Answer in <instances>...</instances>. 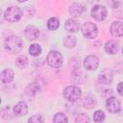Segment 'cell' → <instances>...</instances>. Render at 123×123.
<instances>
[{
	"label": "cell",
	"mask_w": 123,
	"mask_h": 123,
	"mask_svg": "<svg viewBox=\"0 0 123 123\" xmlns=\"http://www.w3.org/2000/svg\"><path fill=\"white\" fill-rule=\"evenodd\" d=\"M79 27H80V24L77 20L73 19V18H70V19H67L64 23V29L66 30V32L68 33H75L79 30Z\"/></svg>",
	"instance_id": "obj_14"
},
{
	"label": "cell",
	"mask_w": 123,
	"mask_h": 123,
	"mask_svg": "<svg viewBox=\"0 0 123 123\" xmlns=\"http://www.w3.org/2000/svg\"><path fill=\"white\" fill-rule=\"evenodd\" d=\"M108 15V12L105 6L103 5H95L91 9V16L97 20V21H102L104 20Z\"/></svg>",
	"instance_id": "obj_6"
},
{
	"label": "cell",
	"mask_w": 123,
	"mask_h": 123,
	"mask_svg": "<svg viewBox=\"0 0 123 123\" xmlns=\"http://www.w3.org/2000/svg\"><path fill=\"white\" fill-rule=\"evenodd\" d=\"M60 26V21L57 17H51L48 19L47 21V27L49 30H52V31H55L59 28Z\"/></svg>",
	"instance_id": "obj_19"
},
{
	"label": "cell",
	"mask_w": 123,
	"mask_h": 123,
	"mask_svg": "<svg viewBox=\"0 0 123 123\" xmlns=\"http://www.w3.org/2000/svg\"><path fill=\"white\" fill-rule=\"evenodd\" d=\"M85 7L80 4V3H73L70 5L69 7V13L74 16V17H77V16H80L84 12H85Z\"/></svg>",
	"instance_id": "obj_12"
},
{
	"label": "cell",
	"mask_w": 123,
	"mask_h": 123,
	"mask_svg": "<svg viewBox=\"0 0 123 123\" xmlns=\"http://www.w3.org/2000/svg\"><path fill=\"white\" fill-rule=\"evenodd\" d=\"M104 119H105V113L102 111H100V110H98V111H96L94 113H93V120L95 121V122H103L104 121Z\"/></svg>",
	"instance_id": "obj_25"
},
{
	"label": "cell",
	"mask_w": 123,
	"mask_h": 123,
	"mask_svg": "<svg viewBox=\"0 0 123 123\" xmlns=\"http://www.w3.org/2000/svg\"><path fill=\"white\" fill-rule=\"evenodd\" d=\"M84 66L87 70H95L99 66V59L94 55H88L84 60Z\"/></svg>",
	"instance_id": "obj_8"
},
{
	"label": "cell",
	"mask_w": 123,
	"mask_h": 123,
	"mask_svg": "<svg viewBox=\"0 0 123 123\" xmlns=\"http://www.w3.org/2000/svg\"><path fill=\"white\" fill-rule=\"evenodd\" d=\"M29 53L31 56L33 57H37L39 56L41 53V47L39 44H32L29 47Z\"/></svg>",
	"instance_id": "obj_22"
},
{
	"label": "cell",
	"mask_w": 123,
	"mask_h": 123,
	"mask_svg": "<svg viewBox=\"0 0 123 123\" xmlns=\"http://www.w3.org/2000/svg\"><path fill=\"white\" fill-rule=\"evenodd\" d=\"M119 50V45L118 42L115 40H109L105 44V51L110 54V55H114L118 52Z\"/></svg>",
	"instance_id": "obj_15"
},
{
	"label": "cell",
	"mask_w": 123,
	"mask_h": 123,
	"mask_svg": "<svg viewBox=\"0 0 123 123\" xmlns=\"http://www.w3.org/2000/svg\"><path fill=\"white\" fill-rule=\"evenodd\" d=\"M18 2H21V3H23V2H26V1H28V0H17Z\"/></svg>",
	"instance_id": "obj_29"
},
{
	"label": "cell",
	"mask_w": 123,
	"mask_h": 123,
	"mask_svg": "<svg viewBox=\"0 0 123 123\" xmlns=\"http://www.w3.org/2000/svg\"><path fill=\"white\" fill-rule=\"evenodd\" d=\"M67 121H68V119H67L66 115L64 113H62V112H57L53 116V122H59V123L64 122V123H66Z\"/></svg>",
	"instance_id": "obj_23"
},
{
	"label": "cell",
	"mask_w": 123,
	"mask_h": 123,
	"mask_svg": "<svg viewBox=\"0 0 123 123\" xmlns=\"http://www.w3.org/2000/svg\"><path fill=\"white\" fill-rule=\"evenodd\" d=\"M28 122H36V123L43 122V118L41 117V115H33L28 119Z\"/></svg>",
	"instance_id": "obj_27"
},
{
	"label": "cell",
	"mask_w": 123,
	"mask_h": 123,
	"mask_svg": "<svg viewBox=\"0 0 123 123\" xmlns=\"http://www.w3.org/2000/svg\"><path fill=\"white\" fill-rule=\"evenodd\" d=\"M122 53H123V49H122Z\"/></svg>",
	"instance_id": "obj_30"
},
{
	"label": "cell",
	"mask_w": 123,
	"mask_h": 123,
	"mask_svg": "<svg viewBox=\"0 0 123 123\" xmlns=\"http://www.w3.org/2000/svg\"><path fill=\"white\" fill-rule=\"evenodd\" d=\"M63 44L66 48H74L76 45V38L73 36H66L63 39Z\"/></svg>",
	"instance_id": "obj_21"
},
{
	"label": "cell",
	"mask_w": 123,
	"mask_h": 123,
	"mask_svg": "<svg viewBox=\"0 0 123 123\" xmlns=\"http://www.w3.org/2000/svg\"><path fill=\"white\" fill-rule=\"evenodd\" d=\"M28 112V106L25 102L20 101L13 107V113L16 116H24Z\"/></svg>",
	"instance_id": "obj_11"
},
{
	"label": "cell",
	"mask_w": 123,
	"mask_h": 123,
	"mask_svg": "<svg viewBox=\"0 0 123 123\" xmlns=\"http://www.w3.org/2000/svg\"><path fill=\"white\" fill-rule=\"evenodd\" d=\"M106 107H107V110L111 113H117L121 110V105H120L119 100L113 96L107 98Z\"/></svg>",
	"instance_id": "obj_7"
},
{
	"label": "cell",
	"mask_w": 123,
	"mask_h": 123,
	"mask_svg": "<svg viewBox=\"0 0 123 123\" xmlns=\"http://www.w3.org/2000/svg\"><path fill=\"white\" fill-rule=\"evenodd\" d=\"M46 61H47V63L49 64V66H51L52 68H59L62 65L63 57L61 52H59L57 50H52L48 53Z\"/></svg>",
	"instance_id": "obj_3"
},
{
	"label": "cell",
	"mask_w": 123,
	"mask_h": 123,
	"mask_svg": "<svg viewBox=\"0 0 123 123\" xmlns=\"http://www.w3.org/2000/svg\"><path fill=\"white\" fill-rule=\"evenodd\" d=\"M23 15V12L19 7L12 6L6 9L4 12V18L9 22H17Z\"/></svg>",
	"instance_id": "obj_2"
},
{
	"label": "cell",
	"mask_w": 123,
	"mask_h": 123,
	"mask_svg": "<svg viewBox=\"0 0 123 123\" xmlns=\"http://www.w3.org/2000/svg\"><path fill=\"white\" fill-rule=\"evenodd\" d=\"M39 90H40L39 85L37 83H31L25 88V92L29 96H35L36 94H37L39 92Z\"/></svg>",
	"instance_id": "obj_17"
},
{
	"label": "cell",
	"mask_w": 123,
	"mask_h": 123,
	"mask_svg": "<svg viewBox=\"0 0 123 123\" xmlns=\"http://www.w3.org/2000/svg\"><path fill=\"white\" fill-rule=\"evenodd\" d=\"M96 104V101L94 99V97L92 96H87L86 99H85V102H84V106L86 108V109H91L95 106Z\"/></svg>",
	"instance_id": "obj_24"
},
{
	"label": "cell",
	"mask_w": 123,
	"mask_h": 123,
	"mask_svg": "<svg viewBox=\"0 0 123 123\" xmlns=\"http://www.w3.org/2000/svg\"><path fill=\"white\" fill-rule=\"evenodd\" d=\"M82 95V90L76 86H68L63 89V96L70 102H75L80 99Z\"/></svg>",
	"instance_id": "obj_4"
},
{
	"label": "cell",
	"mask_w": 123,
	"mask_h": 123,
	"mask_svg": "<svg viewBox=\"0 0 123 123\" xmlns=\"http://www.w3.org/2000/svg\"><path fill=\"white\" fill-rule=\"evenodd\" d=\"M110 32L113 37H120L123 36V23L121 21H113L111 24Z\"/></svg>",
	"instance_id": "obj_9"
},
{
	"label": "cell",
	"mask_w": 123,
	"mask_h": 123,
	"mask_svg": "<svg viewBox=\"0 0 123 123\" xmlns=\"http://www.w3.org/2000/svg\"><path fill=\"white\" fill-rule=\"evenodd\" d=\"M75 122H81V123L89 122V117L86 113H79L75 118Z\"/></svg>",
	"instance_id": "obj_26"
},
{
	"label": "cell",
	"mask_w": 123,
	"mask_h": 123,
	"mask_svg": "<svg viewBox=\"0 0 123 123\" xmlns=\"http://www.w3.org/2000/svg\"><path fill=\"white\" fill-rule=\"evenodd\" d=\"M15 64L19 68H25L28 64V59L24 55H19L15 60Z\"/></svg>",
	"instance_id": "obj_20"
},
{
	"label": "cell",
	"mask_w": 123,
	"mask_h": 123,
	"mask_svg": "<svg viewBox=\"0 0 123 123\" xmlns=\"http://www.w3.org/2000/svg\"><path fill=\"white\" fill-rule=\"evenodd\" d=\"M112 11L116 17L123 18V4L122 3L120 2L114 3V5L112 6Z\"/></svg>",
	"instance_id": "obj_18"
},
{
	"label": "cell",
	"mask_w": 123,
	"mask_h": 123,
	"mask_svg": "<svg viewBox=\"0 0 123 123\" xmlns=\"http://www.w3.org/2000/svg\"><path fill=\"white\" fill-rule=\"evenodd\" d=\"M24 34H25V37H26L27 39H29V40H35L39 36V30L37 27L30 25V26L26 27V29L24 31Z\"/></svg>",
	"instance_id": "obj_10"
},
{
	"label": "cell",
	"mask_w": 123,
	"mask_h": 123,
	"mask_svg": "<svg viewBox=\"0 0 123 123\" xmlns=\"http://www.w3.org/2000/svg\"><path fill=\"white\" fill-rule=\"evenodd\" d=\"M13 77H14V73H13V71H12L11 68H6V69H4V70L1 72V75H0L1 81H2V83H4V84H9V83H11V82L13 80Z\"/></svg>",
	"instance_id": "obj_16"
},
{
	"label": "cell",
	"mask_w": 123,
	"mask_h": 123,
	"mask_svg": "<svg viewBox=\"0 0 123 123\" xmlns=\"http://www.w3.org/2000/svg\"><path fill=\"white\" fill-rule=\"evenodd\" d=\"M112 80V72L110 69H104L98 75V81L103 84H110Z\"/></svg>",
	"instance_id": "obj_13"
},
{
	"label": "cell",
	"mask_w": 123,
	"mask_h": 123,
	"mask_svg": "<svg viewBox=\"0 0 123 123\" xmlns=\"http://www.w3.org/2000/svg\"><path fill=\"white\" fill-rule=\"evenodd\" d=\"M82 34L86 38H95L98 35V29L92 22H86L81 27Z\"/></svg>",
	"instance_id": "obj_5"
},
{
	"label": "cell",
	"mask_w": 123,
	"mask_h": 123,
	"mask_svg": "<svg viewBox=\"0 0 123 123\" xmlns=\"http://www.w3.org/2000/svg\"><path fill=\"white\" fill-rule=\"evenodd\" d=\"M116 89H117V92H118L121 96H123V82H120V83L118 84Z\"/></svg>",
	"instance_id": "obj_28"
},
{
	"label": "cell",
	"mask_w": 123,
	"mask_h": 123,
	"mask_svg": "<svg viewBox=\"0 0 123 123\" xmlns=\"http://www.w3.org/2000/svg\"><path fill=\"white\" fill-rule=\"evenodd\" d=\"M5 49L9 51L11 54H17L21 51L23 47V41L22 39L17 36H12L6 38L4 42Z\"/></svg>",
	"instance_id": "obj_1"
}]
</instances>
